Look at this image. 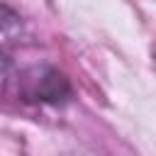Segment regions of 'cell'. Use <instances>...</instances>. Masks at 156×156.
Wrapping results in <instances>:
<instances>
[{"instance_id": "6da1fadb", "label": "cell", "mask_w": 156, "mask_h": 156, "mask_svg": "<svg viewBox=\"0 0 156 156\" xmlns=\"http://www.w3.org/2000/svg\"><path fill=\"white\" fill-rule=\"evenodd\" d=\"M27 95L32 100H39V102L58 105V102H66L71 98V85H68V80L61 71L44 66V68L37 71V78H29Z\"/></svg>"}, {"instance_id": "7a4b0ae2", "label": "cell", "mask_w": 156, "mask_h": 156, "mask_svg": "<svg viewBox=\"0 0 156 156\" xmlns=\"http://www.w3.org/2000/svg\"><path fill=\"white\" fill-rule=\"evenodd\" d=\"M7 71H10V58H7L5 54H0V78H2Z\"/></svg>"}]
</instances>
